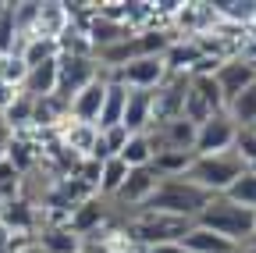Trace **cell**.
Segmentation results:
<instances>
[{"mask_svg": "<svg viewBox=\"0 0 256 253\" xmlns=\"http://www.w3.org/2000/svg\"><path fill=\"white\" fill-rule=\"evenodd\" d=\"M196 225L210 228V232H217L224 239H232L238 246H246L256 235V210L242 207L238 200H232L228 193H224V196H210V203L196 217Z\"/></svg>", "mask_w": 256, "mask_h": 253, "instance_id": "obj_1", "label": "cell"}, {"mask_svg": "<svg viewBox=\"0 0 256 253\" xmlns=\"http://www.w3.org/2000/svg\"><path fill=\"white\" fill-rule=\"evenodd\" d=\"M210 203V193L192 182L188 175H174V178H160L156 193L150 196V203L142 210H156V214H174V217H188L196 221L200 210Z\"/></svg>", "mask_w": 256, "mask_h": 253, "instance_id": "obj_2", "label": "cell"}, {"mask_svg": "<svg viewBox=\"0 0 256 253\" xmlns=\"http://www.w3.org/2000/svg\"><path fill=\"white\" fill-rule=\"evenodd\" d=\"M246 161H242V153L238 150H224V153H203L192 161L188 168V178L196 182L203 193L210 196H224V193H232V185L246 175Z\"/></svg>", "mask_w": 256, "mask_h": 253, "instance_id": "obj_3", "label": "cell"}, {"mask_svg": "<svg viewBox=\"0 0 256 253\" xmlns=\"http://www.w3.org/2000/svg\"><path fill=\"white\" fill-rule=\"evenodd\" d=\"M96 79H107V72L100 68V61H96V57H68V54L57 57V97L60 100L72 104L78 93L86 86H92Z\"/></svg>", "mask_w": 256, "mask_h": 253, "instance_id": "obj_4", "label": "cell"}, {"mask_svg": "<svg viewBox=\"0 0 256 253\" xmlns=\"http://www.w3.org/2000/svg\"><path fill=\"white\" fill-rule=\"evenodd\" d=\"M156 185H160V175H156L153 168H132V171H128V178H124V185L118 189V196L110 200L114 210H118V217L124 221L128 214L142 210V207L150 203V196L156 193Z\"/></svg>", "mask_w": 256, "mask_h": 253, "instance_id": "obj_5", "label": "cell"}, {"mask_svg": "<svg viewBox=\"0 0 256 253\" xmlns=\"http://www.w3.org/2000/svg\"><path fill=\"white\" fill-rule=\"evenodd\" d=\"M168 75H171V72H168L164 54H146V57L128 61L124 68L110 72V82H121V86H128V89H146V93H153Z\"/></svg>", "mask_w": 256, "mask_h": 253, "instance_id": "obj_6", "label": "cell"}, {"mask_svg": "<svg viewBox=\"0 0 256 253\" xmlns=\"http://www.w3.org/2000/svg\"><path fill=\"white\" fill-rule=\"evenodd\" d=\"M114 221H121V217H118V210H114V203H110V200H104L100 193H92L86 203H78V207L72 210L68 228H72L75 235H82V239H92L96 232H104L107 225H114Z\"/></svg>", "mask_w": 256, "mask_h": 253, "instance_id": "obj_7", "label": "cell"}, {"mask_svg": "<svg viewBox=\"0 0 256 253\" xmlns=\"http://www.w3.org/2000/svg\"><path fill=\"white\" fill-rule=\"evenodd\" d=\"M235 143H238V125L228 118V111L214 114L210 121H203L200 129H196V157L235 150Z\"/></svg>", "mask_w": 256, "mask_h": 253, "instance_id": "obj_8", "label": "cell"}, {"mask_svg": "<svg viewBox=\"0 0 256 253\" xmlns=\"http://www.w3.org/2000/svg\"><path fill=\"white\" fill-rule=\"evenodd\" d=\"M192 75H168L153 89V125L160 121H174L185 111V93H188Z\"/></svg>", "mask_w": 256, "mask_h": 253, "instance_id": "obj_9", "label": "cell"}, {"mask_svg": "<svg viewBox=\"0 0 256 253\" xmlns=\"http://www.w3.org/2000/svg\"><path fill=\"white\" fill-rule=\"evenodd\" d=\"M146 136H150L153 157L156 153H168V150H188V153H196V125H188L185 118L160 121V125H153Z\"/></svg>", "mask_w": 256, "mask_h": 253, "instance_id": "obj_10", "label": "cell"}, {"mask_svg": "<svg viewBox=\"0 0 256 253\" xmlns=\"http://www.w3.org/2000/svg\"><path fill=\"white\" fill-rule=\"evenodd\" d=\"M217 86H220V97H224V107H228L242 89H249L256 82V68L249 65L246 57H228V61H220L217 72H214Z\"/></svg>", "mask_w": 256, "mask_h": 253, "instance_id": "obj_11", "label": "cell"}, {"mask_svg": "<svg viewBox=\"0 0 256 253\" xmlns=\"http://www.w3.org/2000/svg\"><path fill=\"white\" fill-rule=\"evenodd\" d=\"M72 25V11L68 4H60V0H43L40 4V15H36V25H32V36H43V40H60L68 33Z\"/></svg>", "mask_w": 256, "mask_h": 253, "instance_id": "obj_12", "label": "cell"}, {"mask_svg": "<svg viewBox=\"0 0 256 253\" xmlns=\"http://www.w3.org/2000/svg\"><path fill=\"white\" fill-rule=\"evenodd\" d=\"M64 146H68L75 157H82V161H89L92 157V150H96V139H100V129L96 125H86V121H75V118H68L60 125V129L54 132Z\"/></svg>", "mask_w": 256, "mask_h": 253, "instance_id": "obj_13", "label": "cell"}, {"mask_svg": "<svg viewBox=\"0 0 256 253\" xmlns=\"http://www.w3.org/2000/svg\"><path fill=\"white\" fill-rule=\"evenodd\" d=\"M124 129L128 136H142L153 129V93L146 89H128V104H124Z\"/></svg>", "mask_w": 256, "mask_h": 253, "instance_id": "obj_14", "label": "cell"}, {"mask_svg": "<svg viewBox=\"0 0 256 253\" xmlns=\"http://www.w3.org/2000/svg\"><path fill=\"white\" fill-rule=\"evenodd\" d=\"M104 97H107V79H96L92 86H86L72 100V118L86 121V125H96L100 121V111H104Z\"/></svg>", "mask_w": 256, "mask_h": 253, "instance_id": "obj_15", "label": "cell"}, {"mask_svg": "<svg viewBox=\"0 0 256 253\" xmlns=\"http://www.w3.org/2000/svg\"><path fill=\"white\" fill-rule=\"evenodd\" d=\"M182 246H185L188 253H242L238 242L224 239V235H217V232H210V228H200V225H192V228L185 232Z\"/></svg>", "mask_w": 256, "mask_h": 253, "instance_id": "obj_16", "label": "cell"}, {"mask_svg": "<svg viewBox=\"0 0 256 253\" xmlns=\"http://www.w3.org/2000/svg\"><path fill=\"white\" fill-rule=\"evenodd\" d=\"M124 104H128V86L121 82H107V97H104V111H100V121L96 129L107 132V129H118L124 121Z\"/></svg>", "mask_w": 256, "mask_h": 253, "instance_id": "obj_17", "label": "cell"}, {"mask_svg": "<svg viewBox=\"0 0 256 253\" xmlns=\"http://www.w3.org/2000/svg\"><path fill=\"white\" fill-rule=\"evenodd\" d=\"M22 93H28L32 100L54 97V93H57V57H54V61H43V65H36V68H28Z\"/></svg>", "mask_w": 256, "mask_h": 253, "instance_id": "obj_18", "label": "cell"}, {"mask_svg": "<svg viewBox=\"0 0 256 253\" xmlns=\"http://www.w3.org/2000/svg\"><path fill=\"white\" fill-rule=\"evenodd\" d=\"M36 242L46 249V253H82L86 249V239L75 235L68 225H54V228H43L36 235Z\"/></svg>", "mask_w": 256, "mask_h": 253, "instance_id": "obj_19", "label": "cell"}, {"mask_svg": "<svg viewBox=\"0 0 256 253\" xmlns=\"http://www.w3.org/2000/svg\"><path fill=\"white\" fill-rule=\"evenodd\" d=\"M128 168L121 157H110V161H104L100 164V182H96V193H100L104 200H114L118 196V189L124 185V178H128Z\"/></svg>", "mask_w": 256, "mask_h": 253, "instance_id": "obj_20", "label": "cell"}, {"mask_svg": "<svg viewBox=\"0 0 256 253\" xmlns=\"http://www.w3.org/2000/svg\"><path fill=\"white\" fill-rule=\"evenodd\" d=\"M57 50L68 54V57H96V47L89 40V29L86 25H75V22L68 25V33L57 40Z\"/></svg>", "mask_w": 256, "mask_h": 253, "instance_id": "obj_21", "label": "cell"}, {"mask_svg": "<svg viewBox=\"0 0 256 253\" xmlns=\"http://www.w3.org/2000/svg\"><path fill=\"white\" fill-rule=\"evenodd\" d=\"M224 111H228V118L238 125V129H256V82L249 89H242Z\"/></svg>", "mask_w": 256, "mask_h": 253, "instance_id": "obj_22", "label": "cell"}, {"mask_svg": "<svg viewBox=\"0 0 256 253\" xmlns=\"http://www.w3.org/2000/svg\"><path fill=\"white\" fill-rule=\"evenodd\" d=\"M121 161L128 168H150L153 164V146H150V136H128L124 150H121Z\"/></svg>", "mask_w": 256, "mask_h": 253, "instance_id": "obj_23", "label": "cell"}, {"mask_svg": "<svg viewBox=\"0 0 256 253\" xmlns=\"http://www.w3.org/2000/svg\"><path fill=\"white\" fill-rule=\"evenodd\" d=\"M32 107L36 100L28 97V93H18V100L4 111V121L11 125V132H22V129H32Z\"/></svg>", "mask_w": 256, "mask_h": 253, "instance_id": "obj_24", "label": "cell"}, {"mask_svg": "<svg viewBox=\"0 0 256 253\" xmlns=\"http://www.w3.org/2000/svg\"><path fill=\"white\" fill-rule=\"evenodd\" d=\"M14 43H18L14 4H4V11H0V54H14Z\"/></svg>", "mask_w": 256, "mask_h": 253, "instance_id": "obj_25", "label": "cell"}, {"mask_svg": "<svg viewBox=\"0 0 256 253\" xmlns=\"http://www.w3.org/2000/svg\"><path fill=\"white\" fill-rule=\"evenodd\" d=\"M25 75H28V68H25V61L18 54H0V82H11V86L22 89Z\"/></svg>", "mask_w": 256, "mask_h": 253, "instance_id": "obj_26", "label": "cell"}, {"mask_svg": "<svg viewBox=\"0 0 256 253\" xmlns=\"http://www.w3.org/2000/svg\"><path fill=\"white\" fill-rule=\"evenodd\" d=\"M232 200H238L242 207H249V210H256V171H246L235 185H232V193H228Z\"/></svg>", "mask_w": 256, "mask_h": 253, "instance_id": "obj_27", "label": "cell"}, {"mask_svg": "<svg viewBox=\"0 0 256 253\" xmlns=\"http://www.w3.org/2000/svg\"><path fill=\"white\" fill-rule=\"evenodd\" d=\"M235 150L242 153V161L249 171H256V129H238V143Z\"/></svg>", "mask_w": 256, "mask_h": 253, "instance_id": "obj_28", "label": "cell"}, {"mask_svg": "<svg viewBox=\"0 0 256 253\" xmlns=\"http://www.w3.org/2000/svg\"><path fill=\"white\" fill-rule=\"evenodd\" d=\"M18 93H22L18 86H11V82H0V114H4V111H8V107L18 100Z\"/></svg>", "mask_w": 256, "mask_h": 253, "instance_id": "obj_29", "label": "cell"}, {"mask_svg": "<svg viewBox=\"0 0 256 253\" xmlns=\"http://www.w3.org/2000/svg\"><path fill=\"white\" fill-rule=\"evenodd\" d=\"M146 253H188L182 242H164V246H153V249H146Z\"/></svg>", "mask_w": 256, "mask_h": 253, "instance_id": "obj_30", "label": "cell"}, {"mask_svg": "<svg viewBox=\"0 0 256 253\" xmlns=\"http://www.w3.org/2000/svg\"><path fill=\"white\" fill-rule=\"evenodd\" d=\"M14 253H46V249H43V246H40L36 239H32V242H25V246H18Z\"/></svg>", "mask_w": 256, "mask_h": 253, "instance_id": "obj_31", "label": "cell"}, {"mask_svg": "<svg viewBox=\"0 0 256 253\" xmlns=\"http://www.w3.org/2000/svg\"><path fill=\"white\" fill-rule=\"evenodd\" d=\"M82 253H110V249H107L104 242H86V249H82Z\"/></svg>", "mask_w": 256, "mask_h": 253, "instance_id": "obj_32", "label": "cell"}, {"mask_svg": "<svg viewBox=\"0 0 256 253\" xmlns=\"http://www.w3.org/2000/svg\"><path fill=\"white\" fill-rule=\"evenodd\" d=\"M246 246H249V249H252V253H256V235H252V239H249V242H246Z\"/></svg>", "mask_w": 256, "mask_h": 253, "instance_id": "obj_33", "label": "cell"}, {"mask_svg": "<svg viewBox=\"0 0 256 253\" xmlns=\"http://www.w3.org/2000/svg\"><path fill=\"white\" fill-rule=\"evenodd\" d=\"M242 253H252V249H249V246H242Z\"/></svg>", "mask_w": 256, "mask_h": 253, "instance_id": "obj_34", "label": "cell"}]
</instances>
